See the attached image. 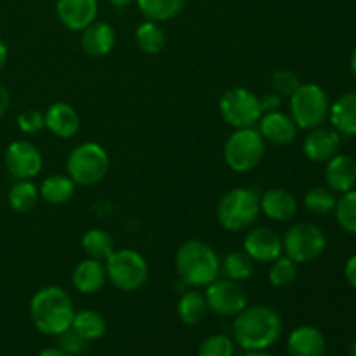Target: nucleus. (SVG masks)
I'll return each instance as SVG.
<instances>
[{
  "instance_id": "nucleus-20",
  "label": "nucleus",
  "mask_w": 356,
  "mask_h": 356,
  "mask_svg": "<svg viewBox=\"0 0 356 356\" xmlns=\"http://www.w3.org/2000/svg\"><path fill=\"white\" fill-rule=\"evenodd\" d=\"M287 350L291 356H325V336L316 327H298L289 336Z\"/></svg>"
},
{
  "instance_id": "nucleus-28",
  "label": "nucleus",
  "mask_w": 356,
  "mask_h": 356,
  "mask_svg": "<svg viewBox=\"0 0 356 356\" xmlns=\"http://www.w3.org/2000/svg\"><path fill=\"white\" fill-rule=\"evenodd\" d=\"M136 44H138V47L141 49L145 54H159V52L163 51V47H165V31H163V28L160 26V23H155V21H149L146 19L145 23L139 24L138 28H136Z\"/></svg>"
},
{
  "instance_id": "nucleus-33",
  "label": "nucleus",
  "mask_w": 356,
  "mask_h": 356,
  "mask_svg": "<svg viewBox=\"0 0 356 356\" xmlns=\"http://www.w3.org/2000/svg\"><path fill=\"white\" fill-rule=\"evenodd\" d=\"M298 278V263L287 256H280L271 263L270 273H268V280L270 285L275 289H287Z\"/></svg>"
},
{
  "instance_id": "nucleus-5",
  "label": "nucleus",
  "mask_w": 356,
  "mask_h": 356,
  "mask_svg": "<svg viewBox=\"0 0 356 356\" xmlns=\"http://www.w3.org/2000/svg\"><path fill=\"white\" fill-rule=\"evenodd\" d=\"M66 170L75 184L94 186L106 177L110 170V156L97 143H82L68 155Z\"/></svg>"
},
{
  "instance_id": "nucleus-1",
  "label": "nucleus",
  "mask_w": 356,
  "mask_h": 356,
  "mask_svg": "<svg viewBox=\"0 0 356 356\" xmlns=\"http://www.w3.org/2000/svg\"><path fill=\"white\" fill-rule=\"evenodd\" d=\"M284 322L273 308L264 305L245 306L233 322V339L242 350H268L280 339Z\"/></svg>"
},
{
  "instance_id": "nucleus-23",
  "label": "nucleus",
  "mask_w": 356,
  "mask_h": 356,
  "mask_svg": "<svg viewBox=\"0 0 356 356\" xmlns=\"http://www.w3.org/2000/svg\"><path fill=\"white\" fill-rule=\"evenodd\" d=\"M330 124L341 136H356V92H346L330 104Z\"/></svg>"
},
{
  "instance_id": "nucleus-36",
  "label": "nucleus",
  "mask_w": 356,
  "mask_h": 356,
  "mask_svg": "<svg viewBox=\"0 0 356 356\" xmlns=\"http://www.w3.org/2000/svg\"><path fill=\"white\" fill-rule=\"evenodd\" d=\"M270 83L273 92H277L278 96L287 97L289 99V97L299 89L301 80H299V76L296 75L294 72H291V70H277V72H273V75H271Z\"/></svg>"
},
{
  "instance_id": "nucleus-19",
  "label": "nucleus",
  "mask_w": 356,
  "mask_h": 356,
  "mask_svg": "<svg viewBox=\"0 0 356 356\" xmlns=\"http://www.w3.org/2000/svg\"><path fill=\"white\" fill-rule=\"evenodd\" d=\"M115 40H117V35L111 24L104 21H94L86 30H82L80 44L90 58H104L113 51Z\"/></svg>"
},
{
  "instance_id": "nucleus-41",
  "label": "nucleus",
  "mask_w": 356,
  "mask_h": 356,
  "mask_svg": "<svg viewBox=\"0 0 356 356\" xmlns=\"http://www.w3.org/2000/svg\"><path fill=\"white\" fill-rule=\"evenodd\" d=\"M9 106H10V94L9 90H7V87H3L2 83H0V117L7 113Z\"/></svg>"
},
{
  "instance_id": "nucleus-22",
  "label": "nucleus",
  "mask_w": 356,
  "mask_h": 356,
  "mask_svg": "<svg viewBox=\"0 0 356 356\" xmlns=\"http://www.w3.org/2000/svg\"><path fill=\"white\" fill-rule=\"evenodd\" d=\"M106 268L97 259H86L75 266L72 273V284L80 294H96L106 284Z\"/></svg>"
},
{
  "instance_id": "nucleus-47",
  "label": "nucleus",
  "mask_w": 356,
  "mask_h": 356,
  "mask_svg": "<svg viewBox=\"0 0 356 356\" xmlns=\"http://www.w3.org/2000/svg\"><path fill=\"white\" fill-rule=\"evenodd\" d=\"M350 356H356V341H353V344H351V348H350Z\"/></svg>"
},
{
  "instance_id": "nucleus-14",
  "label": "nucleus",
  "mask_w": 356,
  "mask_h": 356,
  "mask_svg": "<svg viewBox=\"0 0 356 356\" xmlns=\"http://www.w3.org/2000/svg\"><path fill=\"white\" fill-rule=\"evenodd\" d=\"M341 146V134L332 127L309 129L308 136L302 141V152L312 162L325 163L337 155Z\"/></svg>"
},
{
  "instance_id": "nucleus-35",
  "label": "nucleus",
  "mask_w": 356,
  "mask_h": 356,
  "mask_svg": "<svg viewBox=\"0 0 356 356\" xmlns=\"http://www.w3.org/2000/svg\"><path fill=\"white\" fill-rule=\"evenodd\" d=\"M233 353H235V344L222 334L209 336L198 348V356H233Z\"/></svg>"
},
{
  "instance_id": "nucleus-11",
  "label": "nucleus",
  "mask_w": 356,
  "mask_h": 356,
  "mask_svg": "<svg viewBox=\"0 0 356 356\" xmlns=\"http://www.w3.org/2000/svg\"><path fill=\"white\" fill-rule=\"evenodd\" d=\"M209 312L219 316H236L247 306V292L240 282L216 278L205 291Z\"/></svg>"
},
{
  "instance_id": "nucleus-16",
  "label": "nucleus",
  "mask_w": 356,
  "mask_h": 356,
  "mask_svg": "<svg viewBox=\"0 0 356 356\" xmlns=\"http://www.w3.org/2000/svg\"><path fill=\"white\" fill-rule=\"evenodd\" d=\"M257 124H259V134L263 136L264 141L275 146H287L298 138L296 122L292 120L291 115L280 110L263 113Z\"/></svg>"
},
{
  "instance_id": "nucleus-46",
  "label": "nucleus",
  "mask_w": 356,
  "mask_h": 356,
  "mask_svg": "<svg viewBox=\"0 0 356 356\" xmlns=\"http://www.w3.org/2000/svg\"><path fill=\"white\" fill-rule=\"evenodd\" d=\"M351 72H353V75L356 79V49L353 51V54H351Z\"/></svg>"
},
{
  "instance_id": "nucleus-31",
  "label": "nucleus",
  "mask_w": 356,
  "mask_h": 356,
  "mask_svg": "<svg viewBox=\"0 0 356 356\" xmlns=\"http://www.w3.org/2000/svg\"><path fill=\"white\" fill-rule=\"evenodd\" d=\"M336 193L329 186H313L305 195L306 211L315 216H325L336 207Z\"/></svg>"
},
{
  "instance_id": "nucleus-9",
  "label": "nucleus",
  "mask_w": 356,
  "mask_h": 356,
  "mask_svg": "<svg viewBox=\"0 0 356 356\" xmlns=\"http://www.w3.org/2000/svg\"><path fill=\"white\" fill-rule=\"evenodd\" d=\"M285 256L298 264H308L318 259L327 249V236L313 222H296L282 238Z\"/></svg>"
},
{
  "instance_id": "nucleus-45",
  "label": "nucleus",
  "mask_w": 356,
  "mask_h": 356,
  "mask_svg": "<svg viewBox=\"0 0 356 356\" xmlns=\"http://www.w3.org/2000/svg\"><path fill=\"white\" fill-rule=\"evenodd\" d=\"M245 356H275V355L268 353L266 350H257V351H249Z\"/></svg>"
},
{
  "instance_id": "nucleus-7",
  "label": "nucleus",
  "mask_w": 356,
  "mask_h": 356,
  "mask_svg": "<svg viewBox=\"0 0 356 356\" xmlns=\"http://www.w3.org/2000/svg\"><path fill=\"white\" fill-rule=\"evenodd\" d=\"M104 268L108 280L122 292L139 291L149 278L148 263L141 254L132 249L113 250Z\"/></svg>"
},
{
  "instance_id": "nucleus-8",
  "label": "nucleus",
  "mask_w": 356,
  "mask_h": 356,
  "mask_svg": "<svg viewBox=\"0 0 356 356\" xmlns=\"http://www.w3.org/2000/svg\"><path fill=\"white\" fill-rule=\"evenodd\" d=\"M254 127L236 129L225 143V162L235 172H250L264 159L266 145Z\"/></svg>"
},
{
  "instance_id": "nucleus-12",
  "label": "nucleus",
  "mask_w": 356,
  "mask_h": 356,
  "mask_svg": "<svg viewBox=\"0 0 356 356\" xmlns=\"http://www.w3.org/2000/svg\"><path fill=\"white\" fill-rule=\"evenodd\" d=\"M7 170L14 179H33L42 170V153L37 146L26 139L13 141L6 149L3 156Z\"/></svg>"
},
{
  "instance_id": "nucleus-13",
  "label": "nucleus",
  "mask_w": 356,
  "mask_h": 356,
  "mask_svg": "<svg viewBox=\"0 0 356 356\" xmlns=\"http://www.w3.org/2000/svg\"><path fill=\"white\" fill-rule=\"evenodd\" d=\"M243 252L254 263L271 264L284 254V245L275 229L268 228V226H257V228L250 229L243 238Z\"/></svg>"
},
{
  "instance_id": "nucleus-4",
  "label": "nucleus",
  "mask_w": 356,
  "mask_h": 356,
  "mask_svg": "<svg viewBox=\"0 0 356 356\" xmlns=\"http://www.w3.org/2000/svg\"><path fill=\"white\" fill-rule=\"evenodd\" d=\"M259 214V195L249 188L229 190L218 205L219 225L233 233L249 229L257 221Z\"/></svg>"
},
{
  "instance_id": "nucleus-21",
  "label": "nucleus",
  "mask_w": 356,
  "mask_h": 356,
  "mask_svg": "<svg viewBox=\"0 0 356 356\" xmlns=\"http://www.w3.org/2000/svg\"><path fill=\"white\" fill-rule=\"evenodd\" d=\"M325 183L334 193L355 190L356 162L348 155H336L325 162Z\"/></svg>"
},
{
  "instance_id": "nucleus-3",
  "label": "nucleus",
  "mask_w": 356,
  "mask_h": 356,
  "mask_svg": "<svg viewBox=\"0 0 356 356\" xmlns=\"http://www.w3.org/2000/svg\"><path fill=\"white\" fill-rule=\"evenodd\" d=\"M176 270L188 287H207L219 277L221 261L209 243L188 240L176 252Z\"/></svg>"
},
{
  "instance_id": "nucleus-25",
  "label": "nucleus",
  "mask_w": 356,
  "mask_h": 356,
  "mask_svg": "<svg viewBox=\"0 0 356 356\" xmlns=\"http://www.w3.org/2000/svg\"><path fill=\"white\" fill-rule=\"evenodd\" d=\"M75 186L73 179L70 176H63V174H54L42 181L40 188V198H44L47 204L51 205H63L75 195Z\"/></svg>"
},
{
  "instance_id": "nucleus-34",
  "label": "nucleus",
  "mask_w": 356,
  "mask_h": 356,
  "mask_svg": "<svg viewBox=\"0 0 356 356\" xmlns=\"http://www.w3.org/2000/svg\"><path fill=\"white\" fill-rule=\"evenodd\" d=\"M334 212H336L337 225L350 235H356V190L341 193Z\"/></svg>"
},
{
  "instance_id": "nucleus-27",
  "label": "nucleus",
  "mask_w": 356,
  "mask_h": 356,
  "mask_svg": "<svg viewBox=\"0 0 356 356\" xmlns=\"http://www.w3.org/2000/svg\"><path fill=\"white\" fill-rule=\"evenodd\" d=\"M72 329L75 330L79 336H82L87 343H89V341H97L104 336V332H106V320H104V316L101 315L99 312L83 309V312L75 313L72 322Z\"/></svg>"
},
{
  "instance_id": "nucleus-40",
  "label": "nucleus",
  "mask_w": 356,
  "mask_h": 356,
  "mask_svg": "<svg viewBox=\"0 0 356 356\" xmlns=\"http://www.w3.org/2000/svg\"><path fill=\"white\" fill-rule=\"evenodd\" d=\"M344 277H346L348 284H350L353 289H356V254L346 261V266H344Z\"/></svg>"
},
{
  "instance_id": "nucleus-2",
  "label": "nucleus",
  "mask_w": 356,
  "mask_h": 356,
  "mask_svg": "<svg viewBox=\"0 0 356 356\" xmlns=\"http://www.w3.org/2000/svg\"><path fill=\"white\" fill-rule=\"evenodd\" d=\"M30 316L38 332L45 336H59L72 329L75 308L65 289L47 285L35 292L31 298Z\"/></svg>"
},
{
  "instance_id": "nucleus-44",
  "label": "nucleus",
  "mask_w": 356,
  "mask_h": 356,
  "mask_svg": "<svg viewBox=\"0 0 356 356\" xmlns=\"http://www.w3.org/2000/svg\"><path fill=\"white\" fill-rule=\"evenodd\" d=\"M110 3H113L115 7H127L131 6L132 2H136V0H108Z\"/></svg>"
},
{
  "instance_id": "nucleus-24",
  "label": "nucleus",
  "mask_w": 356,
  "mask_h": 356,
  "mask_svg": "<svg viewBox=\"0 0 356 356\" xmlns=\"http://www.w3.org/2000/svg\"><path fill=\"white\" fill-rule=\"evenodd\" d=\"M207 313V299H205L204 292L197 291V289H190L184 292L177 302V316L184 325H198L200 322H204Z\"/></svg>"
},
{
  "instance_id": "nucleus-17",
  "label": "nucleus",
  "mask_w": 356,
  "mask_h": 356,
  "mask_svg": "<svg viewBox=\"0 0 356 356\" xmlns=\"http://www.w3.org/2000/svg\"><path fill=\"white\" fill-rule=\"evenodd\" d=\"M45 127L59 139H72L80 131V115L72 104L54 103L44 113Z\"/></svg>"
},
{
  "instance_id": "nucleus-43",
  "label": "nucleus",
  "mask_w": 356,
  "mask_h": 356,
  "mask_svg": "<svg viewBox=\"0 0 356 356\" xmlns=\"http://www.w3.org/2000/svg\"><path fill=\"white\" fill-rule=\"evenodd\" d=\"M7 56H9V52H7V45L3 44V40L0 38V72H2V68L6 66Z\"/></svg>"
},
{
  "instance_id": "nucleus-29",
  "label": "nucleus",
  "mask_w": 356,
  "mask_h": 356,
  "mask_svg": "<svg viewBox=\"0 0 356 356\" xmlns=\"http://www.w3.org/2000/svg\"><path fill=\"white\" fill-rule=\"evenodd\" d=\"M143 16L155 23L176 17L186 6V0H136Z\"/></svg>"
},
{
  "instance_id": "nucleus-37",
  "label": "nucleus",
  "mask_w": 356,
  "mask_h": 356,
  "mask_svg": "<svg viewBox=\"0 0 356 356\" xmlns=\"http://www.w3.org/2000/svg\"><path fill=\"white\" fill-rule=\"evenodd\" d=\"M17 127L24 134H35V132L42 131L45 127L44 113H40L38 110H33V108L21 111L19 117H17Z\"/></svg>"
},
{
  "instance_id": "nucleus-18",
  "label": "nucleus",
  "mask_w": 356,
  "mask_h": 356,
  "mask_svg": "<svg viewBox=\"0 0 356 356\" xmlns=\"http://www.w3.org/2000/svg\"><path fill=\"white\" fill-rule=\"evenodd\" d=\"M261 212L271 221H289L298 212V200L285 188H270L259 197Z\"/></svg>"
},
{
  "instance_id": "nucleus-32",
  "label": "nucleus",
  "mask_w": 356,
  "mask_h": 356,
  "mask_svg": "<svg viewBox=\"0 0 356 356\" xmlns=\"http://www.w3.org/2000/svg\"><path fill=\"white\" fill-rule=\"evenodd\" d=\"M221 270L225 271L226 278L235 282L249 280L254 273V261L247 256L245 252H229L228 256L222 259Z\"/></svg>"
},
{
  "instance_id": "nucleus-38",
  "label": "nucleus",
  "mask_w": 356,
  "mask_h": 356,
  "mask_svg": "<svg viewBox=\"0 0 356 356\" xmlns=\"http://www.w3.org/2000/svg\"><path fill=\"white\" fill-rule=\"evenodd\" d=\"M59 350L65 351L68 356H79L86 351L87 341L82 336L75 332L73 329L65 330L63 334H59Z\"/></svg>"
},
{
  "instance_id": "nucleus-15",
  "label": "nucleus",
  "mask_w": 356,
  "mask_h": 356,
  "mask_svg": "<svg viewBox=\"0 0 356 356\" xmlns=\"http://www.w3.org/2000/svg\"><path fill=\"white\" fill-rule=\"evenodd\" d=\"M56 14L65 28L82 31L96 21L97 0H58Z\"/></svg>"
},
{
  "instance_id": "nucleus-39",
  "label": "nucleus",
  "mask_w": 356,
  "mask_h": 356,
  "mask_svg": "<svg viewBox=\"0 0 356 356\" xmlns=\"http://www.w3.org/2000/svg\"><path fill=\"white\" fill-rule=\"evenodd\" d=\"M282 99H284V97L278 96V94L273 92V90H270V92L263 94V96L259 97L261 111H263V113H270V111L280 110Z\"/></svg>"
},
{
  "instance_id": "nucleus-30",
  "label": "nucleus",
  "mask_w": 356,
  "mask_h": 356,
  "mask_svg": "<svg viewBox=\"0 0 356 356\" xmlns=\"http://www.w3.org/2000/svg\"><path fill=\"white\" fill-rule=\"evenodd\" d=\"M82 249L90 259L106 261L113 254L115 242L113 236L101 228H92L83 233L82 236Z\"/></svg>"
},
{
  "instance_id": "nucleus-26",
  "label": "nucleus",
  "mask_w": 356,
  "mask_h": 356,
  "mask_svg": "<svg viewBox=\"0 0 356 356\" xmlns=\"http://www.w3.org/2000/svg\"><path fill=\"white\" fill-rule=\"evenodd\" d=\"M38 198H40V191L31 179H17L7 195L10 209L19 214L33 211L38 204Z\"/></svg>"
},
{
  "instance_id": "nucleus-10",
  "label": "nucleus",
  "mask_w": 356,
  "mask_h": 356,
  "mask_svg": "<svg viewBox=\"0 0 356 356\" xmlns=\"http://www.w3.org/2000/svg\"><path fill=\"white\" fill-rule=\"evenodd\" d=\"M219 113L222 120L235 129L254 127L263 117L259 96L245 87H233L219 99Z\"/></svg>"
},
{
  "instance_id": "nucleus-6",
  "label": "nucleus",
  "mask_w": 356,
  "mask_h": 356,
  "mask_svg": "<svg viewBox=\"0 0 356 356\" xmlns=\"http://www.w3.org/2000/svg\"><path fill=\"white\" fill-rule=\"evenodd\" d=\"M291 117L298 129H315L329 118L330 101L325 90L316 83H301L299 89L289 97Z\"/></svg>"
},
{
  "instance_id": "nucleus-42",
  "label": "nucleus",
  "mask_w": 356,
  "mask_h": 356,
  "mask_svg": "<svg viewBox=\"0 0 356 356\" xmlns=\"http://www.w3.org/2000/svg\"><path fill=\"white\" fill-rule=\"evenodd\" d=\"M38 356H68L65 353L63 350H59V348H45V350H42Z\"/></svg>"
}]
</instances>
